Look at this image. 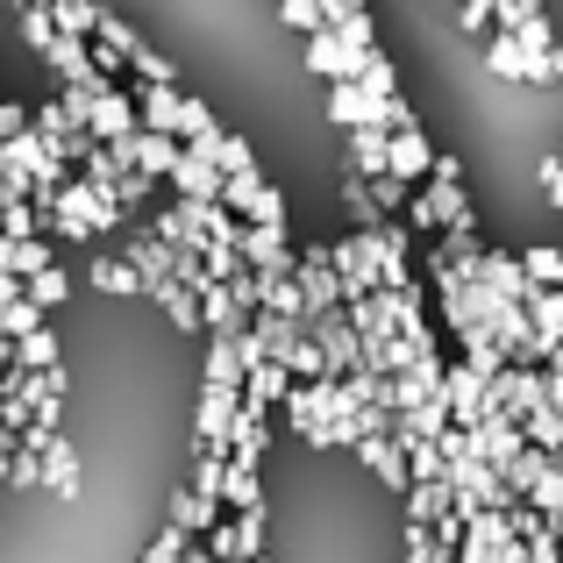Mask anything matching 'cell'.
Returning a JSON list of instances; mask_svg holds the SVG:
<instances>
[{
    "label": "cell",
    "instance_id": "1",
    "mask_svg": "<svg viewBox=\"0 0 563 563\" xmlns=\"http://www.w3.org/2000/svg\"><path fill=\"white\" fill-rule=\"evenodd\" d=\"M221 507H235V514H257V507H264V478H257V464L229 456V471H221Z\"/></svg>",
    "mask_w": 563,
    "mask_h": 563
},
{
    "label": "cell",
    "instance_id": "2",
    "mask_svg": "<svg viewBox=\"0 0 563 563\" xmlns=\"http://www.w3.org/2000/svg\"><path fill=\"white\" fill-rule=\"evenodd\" d=\"M214 521H221V499H214V493H200V485L172 493V528H186V536H207Z\"/></svg>",
    "mask_w": 563,
    "mask_h": 563
},
{
    "label": "cell",
    "instance_id": "3",
    "mask_svg": "<svg viewBox=\"0 0 563 563\" xmlns=\"http://www.w3.org/2000/svg\"><path fill=\"white\" fill-rule=\"evenodd\" d=\"M43 493H79V450H71V442L65 435H57L51 442V450H43Z\"/></svg>",
    "mask_w": 563,
    "mask_h": 563
},
{
    "label": "cell",
    "instance_id": "4",
    "mask_svg": "<svg viewBox=\"0 0 563 563\" xmlns=\"http://www.w3.org/2000/svg\"><path fill=\"white\" fill-rule=\"evenodd\" d=\"M450 556H456V550H450V542H442L428 521H407V563H450Z\"/></svg>",
    "mask_w": 563,
    "mask_h": 563
},
{
    "label": "cell",
    "instance_id": "5",
    "mask_svg": "<svg viewBox=\"0 0 563 563\" xmlns=\"http://www.w3.org/2000/svg\"><path fill=\"white\" fill-rule=\"evenodd\" d=\"M264 556V507L257 514H235V563Z\"/></svg>",
    "mask_w": 563,
    "mask_h": 563
},
{
    "label": "cell",
    "instance_id": "6",
    "mask_svg": "<svg viewBox=\"0 0 563 563\" xmlns=\"http://www.w3.org/2000/svg\"><path fill=\"white\" fill-rule=\"evenodd\" d=\"M179 563H214V550H207V542H200V536H192V542H186V556H179Z\"/></svg>",
    "mask_w": 563,
    "mask_h": 563
},
{
    "label": "cell",
    "instance_id": "7",
    "mask_svg": "<svg viewBox=\"0 0 563 563\" xmlns=\"http://www.w3.org/2000/svg\"><path fill=\"white\" fill-rule=\"evenodd\" d=\"M8 471H14V464H8V456H0V485H8Z\"/></svg>",
    "mask_w": 563,
    "mask_h": 563
}]
</instances>
